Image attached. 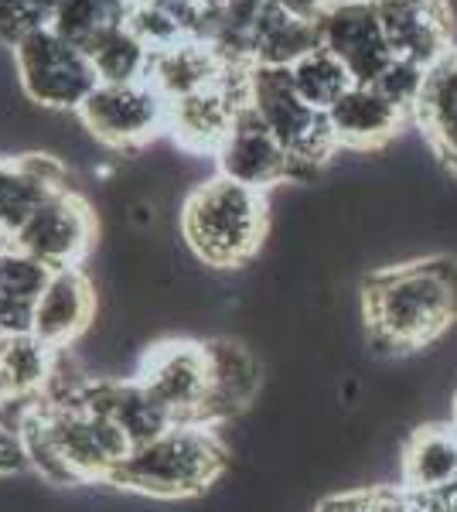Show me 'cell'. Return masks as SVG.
Returning <instances> with one entry per match:
<instances>
[{
    "label": "cell",
    "instance_id": "obj_1",
    "mask_svg": "<svg viewBox=\"0 0 457 512\" xmlns=\"http://www.w3.org/2000/svg\"><path fill=\"white\" fill-rule=\"evenodd\" d=\"M362 315L379 349L417 352L457 325V260L396 263L372 270L362 284Z\"/></svg>",
    "mask_w": 457,
    "mask_h": 512
},
{
    "label": "cell",
    "instance_id": "obj_2",
    "mask_svg": "<svg viewBox=\"0 0 457 512\" xmlns=\"http://www.w3.org/2000/svg\"><path fill=\"white\" fill-rule=\"evenodd\" d=\"M181 236L205 267H243L260 253L267 236V192L226 175L198 181L181 205Z\"/></svg>",
    "mask_w": 457,
    "mask_h": 512
},
{
    "label": "cell",
    "instance_id": "obj_3",
    "mask_svg": "<svg viewBox=\"0 0 457 512\" xmlns=\"http://www.w3.org/2000/svg\"><path fill=\"white\" fill-rule=\"evenodd\" d=\"M229 454L209 424H174L154 441L130 448L110 485L151 499H191L219 482Z\"/></svg>",
    "mask_w": 457,
    "mask_h": 512
},
{
    "label": "cell",
    "instance_id": "obj_4",
    "mask_svg": "<svg viewBox=\"0 0 457 512\" xmlns=\"http://www.w3.org/2000/svg\"><path fill=\"white\" fill-rule=\"evenodd\" d=\"M249 106L263 120V127L277 137V144L290 154L297 178H314L331 154L338 151L335 130L328 113L311 106L290 82V69L253 65L249 72Z\"/></svg>",
    "mask_w": 457,
    "mask_h": 512
},
{
    "label": "cell",
    "instance_id": "obj_5",
    "mask_svg": "<svg viewBox=\"0 0 457 512\" xmlns=\"http://www.w3.org/2000/svg\"><path fill=\"white\" fill-rule=\"evenodd\" d=\"M11 52L21 93L41 110L79 113V106L99 86L93 59L52 28L28 31Z\"/></svg>",
    "mask_w": 457,
    "mask_h": 512
},
{
    "label": "cell",
    "instance_id": "obj_6",
    "mask_svg": "<svg viewBox=\"0 0 457 512\" xmlns=\"http://www.w3.org/2000/svg\"><path fill=\"white\" fill-rule=\"evenodd\" d=\"M76 117L96 144L113 151H134L168 134V99L147 79L123 82V86L99 82Z\"/></svg>",
    "mask_w": 457,
    "mask_h": 512
},
{
    "label": "cell",
    "instance_id": "obj_7",
    "mask_svg": "<svg viewBox=\"0 0 457 512\" xmlns=\"http://www.w3.org/2000/svg\"><path fill=\"white\" fill-rule=\"evenodd\" d=\"M41 414H45L48 431H52L69 468L76 472L79 485H110L113 472L130 454L127 437L116 431L113 420L82 403L79 393L65 403H41Z\"/></svg>",
    "mask_w": 457,
    "mask_h": 512
},
{
    "label": "cell",
    "instance_id": "obj_8",
    "mask_svg": "<svg viewBox=\"0 0 457 512\" xmlns=\"http://www.w3.org/2000/svg\"><path fill=\"white\" fill-rule=\"evenodd\" d=\"M134 379L168 410L174 424H205L209 403V352L205 342L168 338L144 352Z\"/></svg>",
    "mask_w": 457,
    "mask_h": 512
},
{
    "label": "cell",
    "instance_id": "obj_9",
    "mask_svg": "<svg viewBox=\"0 0 457 512\" xmlns=\"http://www.w3.org/2000/svg\"><path fill=\"white\" fill-rule=\"evenodd\" d=\"M249 72L253 65H229V72L215 86L198 89L168 103V134L188 154H219L229 137L239 110L249 103Z\"/></svg>",
    "mask_w": 457,
    "mask_h": 512
},
{
    "label": "cell",
    "instance_id": "obj_10",
    "mask_svg": "<svg viewBox=\"0 0 457 512\" xmlns=\"http://www.w3.org/2000/svg\"><path fill=\"white\" fill-rule=\"evenodd\" d=\"M96 216L76 192L52 195L38 205V212L14 233V246L35 256L48 270L82 267L93 250Z\"/></svg>",
    "mask_w": 457,
    "mask_h": 512
},
{
    "label": "cell",
    "instance_id": "obj_11",
    "mask_svg": "<svg viewBox=\"0 0 457 512\" xmlns=\"http://www.w3.org/2000/svg\"><path fill=\"white\" fill-rule=\"evenodd\" d=\"M393 59L430 69L451 52L454 21L447 0H372Z\"/></svg>",
    "mask_w": 457,
    "mask_h": 512
},
{
    "label": "cell",
    "instance_id": "obj_12",
    "mask_svg": "<svg viewBox=\"0 0 457 512\" xmlns=\"http://www.w3.org/2000/svg\"><path fill=\"white\" fill-rule=\"evenodd\" d=\"M215 164H219V175L239 181V185H246V188H256V192L287 185V181H301L290 154L277 144V137L263 127V120L256 117L249 103L239 110L229 137L222 140L219 154H215Z\"/></svg>",
    "mask_w": 457,
    "mask_h": 512
},
{
    "label": "cell",
    "instance_id": "obj_13",
    "mask_svg": "<svg viewBox=\"0 0 457 512\" xmlns=\"http://www.w3.org/2000/svg\"><path fill=\"white\" fill-rule=\"evenodd\" d=\"M321 45L342 59L355 82H376L393 62L372 0H335L321 21Z\"/></svg>",
    "mask_w": 457,
    "mask_h": 512
},
{
    "label": "cell",
    "instance_id": "obj_14",
    "mask_svg": "<svg viewBox=\"0 0 457 512\" xmlns=\"http://www.w3.org/2000/svg\"><path fill=\"white\" fill-rule=\"evenodd\" d=\"M96 318V284L82 267L52 270L38 297L31 335L48 349H69L89 332Z\"/></svg>",
    "mask_w": 457,
    "mask_h": 512
},
{
    "label": "cell",
    "instance_id": "obj_15",
    "mask_svg": "<svg viewBox=\"0 0 457 512\" xmlns=\"http://www.w3.org/2000/svg\"><path fill=\"white\" fill-rule=\"evenodd\" d=\"M406 117L410 113L389 96H382L372 82H355L328 110L335 140L345 151H376V147L389 144L403 130Z\"/></svg>",
    "mask_w": 457,
    "mask_h": 512
},
{
    "label": "cell",
    "instance_id": "obj_16",
    "mask_svg": "<svg viewBox=\"0 0 457 512\" xmlns=\"http://www.w3.org/2000/svg\"><path fill=\"white\" fill-rule=\"evenodd\" d=\"M79 400L89 403L93 410H99L106 420H113L116 431L127 437L130 448H140V444L154 441L157 434H164L168 427H174L168 410H164L134 376L130 379H89V383L79 390Z\"/></svg>",
    "mask_w": 457,
    "mask_h": 512
},
{
    "label": "cell",
    "instance_id": "obj_17",
    "mask_svg": "<svg viewBox=\"0 0 457 512\" xmlns=\"http://www.w3.org/2000/svg\"><path fill=\"white\" fill-rule=\"evenodd\" d=\"M209 352V403H205V424L219 427L253 403L260 393V362L243 345L229 342V338H215L205 342Z\"/></svg>",
    "mask_w": 457,
    "mask_h": 512
},
{
    "label": "cell",
    "instance_id": "obj_18",
    "mask_svg": "<svg viewBox=\"0 0 457 512\" xmlns=\"http://www.w3.org/2000/svg\"><path fill=\"white\" fill-rule=\"evenodd\" d=\"M413 120L420 123L437 158L457 171V48L427 69L420 99L413 106Z\"/></svg>",
    "mask_w": 457,
    "mask_h": 512
},
{
    "label": "cell",
    "instance_id": "obj_19",
    "mask_svg": "<svg viewBox=\"0 0 457 512\" xmlns=\"http://www.w3.org/2000/svg\"><path fill=\"white\" fill-rule=\"evenodd\" d=\"M403 485L410 495H437L457 482V431L454 424H427L403 448Z\"/></svg>",
    "mask_w": 457,
    "mask_h": 512
},
{
    "label": "cell",
    "instance_id": "obj_20",
    "mask_svg": "<svg viewBox=\"0 0 457 512\" xmlns=\"http://www.w3.org/2000/svg\"><path fill=\"white\" fill-rule=\"evenodd\" d=\"M229 65L232 62L222 59L212 45H205V41H198V38H188V41H178V45L154 52L147 82L171 103V99H181L188 93H198V89L215 86V82L229 72Z\"/></svg>",
    "mask_w": 457,
    "mask_h": 512
},
{
    "label": "cell",
    "instance_id": "obj_21",
    "mask_svg": "<svg viewBox=\"0 0 457 512\" xmlns=\"http://www.w3.org/2000/svg\"><path fill=\"white\" fill-rule=\"evenodd\" d=\"M52 270L35 256L11 246L0 256V328L7 335H31L38 297L45 291Z\"/></svg>",
    "mask_w": 457,
    "mask_h": 512
},
{
    "label": "cell",
    "instance_id": "obj_22",
    "mask_svg": "<svg viewBox=\"0 0 457 512\" xmlns=\"http://www.w3.org/2000/svg\"><path fill=\"white\" fill-rule=\"evenodd\" d=\"M58 349H48L35 335H7L0 345V386L7 400L38 403L48 390Z\"/></svg>",
    "mask_w": 457,
    "mask_h": 512
},
{
    "label": "cell",
    "instance_id": "obj_23",
    "mask_svg": "<svg viewBox=\"0 0 457 512\" xmlns=\"http://www.w3.org/2000/svg\"><path fill=\"white\" fill-rule=\"evenodd\" d=\"M314 48H321V24L287 18L284 11H277L267 0L260 28H256V38H253V65L290 69V65L301 62Z\"/></svg>",
    "mask_w": 457,
    "mask_h": 512
},
{
    "label": "cell",
    "instance_id": "obj_24",
    "mask_svg": "<svg viewBox=\"0 0 457 512\" xmlns=\"http://www.w3.org/2000/svg\"><path fill=\"white\" fill-rule=\"evenodd\" d=\"M130 11H134V0H58L48 28L89 52L103 35L127 24Z\"/></svg>",
    "mask_w": 457,
    "mask_h": 512
},
{
    "label": "cell",
    "instance_id": "obj_25",
    "mask_svg": "<svg viewBox=\"0 0 457 512\" xmlns=\"http://www.w3.org/2000/svg\"><path fill=\"white\" fill-rule=\"evenodd\" d=\"M86 55L93 59V69H96L99 82H113V86L147 79V72H151V59H154L151 45H147V41L130 28V21L120 24V28H113L110 35L99 38Z\"/></svg>",
    "mask_w": 457,
    "mask_h": 512
},
{
    "label": "cell",
    "instance_id": "obj_26",
    "mask_svg": "<svg viewBox=\"0 0 457 512\" xmlns=\"http://www.w3.org/2000/svg\"><path fill=\"white\" fill-rule=\"evenodd\" d=\"M290 82H294V89L307 99V103L318 106L324 113H328L331 106L355 86L352 72H348L342 59H335L324 45L314 48V52H307L301 62L290 65Z\"/></svg>",
    "mask_w": 457,
    "mask_h": 512
},
{
    "label": "cell",
    "instance_id": "obj_27",
    "mask_svg": "<svg viewBox=\"0 0 457 512\" xmlns=\"http://www.w3.org/2000/svg\"><path fill=\"white\" fill-rule=\"evenodd\" d=\"M45 198H52V192L31 175L21 154L18 158H0V229L14 236L35 216Z\"/></svg>",
    "mask_w": 457,
    "mask_h": 512
},
{
    "label": "cell",
    "instance_id": "obj_28",
    "mask_svg": "<svg viewBox=\"0 0 457 512\" xmlns=\"http://www.w3.org/2000/svg\"><path fill=\"white\" fill-rule=\"evenodd\" d=\"M58 0H0V41L14 48L28 31L48 28Z\"/></svg>",
    "mask_w": 457,
    "mask_h": 512
},
{
    "label": "cell",
    "instance_id": "obj_29",
    "mask_svg": "<svg viewBox=\"0 0 457 512\" xmlns=\"http://www.w3.org/2000/svg\"><path fill=\"white\" fill-rule=\"evenodd\" d=\"M423 79H427V69H420V65H413V62H403V59H393L372 86L413 117V106H417V99H420Z\"/></svg>",
    "mask_w": 457,
    "mask_h": 512
},
{
    "label": "cell",
    "instance_id": "obj_30",
    "mask_svg": "<svg viewBox=\"0 0 457 512\" xmlns=\"http://www.w3.org/2000/svg\"><path fill=\"white\" fill-rule=\"evenodd\" d=\"M24 468H28V454H24L21 434L0 420V478H11Z\"/></svg>",
    "mask_w": 457,
    "mask_h": 512
},
{
    "label": "cell",
    "instance_id": "obj_31",
    "mask_svg": "<svg viewBox=\"0 0 457 512\" xmlns=\"http://www.w3.org/2000/svg\"><path fill=\"white\" fill-rule=\"evenodd\" d=\"M277 11H284L287 18L307 21V24H321L324 14L335 7V0H270Z\"/></svg>",
    "mask_w": 457,
    "mask_h": 512
},
{
    "label": "cell",
    "instance_id": "obj_32",
    "mask_svg": "<svg viewBox=\"0 0 457 512\" xmlns=\"http://www.w3.org/2000/svg\"><path fill=\"white\" fill-rule=\"evenodd\" d=\"M7 403H11V400H7V393H4V386H0V417H4V410H7Z\"/></svg>",
    "mask_w": 457,
    "mask_h": 512
},
{
    "label": "cell",
    "instance_id": "obj_33",
    "mask_svg": "<svg viewBox=\"0 0 457 512\" xmlns=\"http://www.w3.org/2000/svg\"><path fill=\"white\" fill-rule=\"evenodd\" d=\"M451 424H454V431H457V393H454V403H451Z\"/></svg>",
    "mask_w": 457,
    "mask_h": 512
},
{
    "label": "cell",
    "instance_id": "obj_34",
    "mask_svg": "<svg viewBox=\"0 0 457 512\" xmlns=\"http://www.w3.org/2000/svg\"><path fill=\"white\" fill-rule=\"evenodd\" d=\"M4 338H7V332H4V328H0V345H4Z\"/></svg>",
    "mask_w": 457,
    "mask_h": 512
}]
</instances>
